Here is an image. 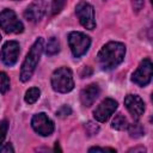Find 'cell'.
<instances>
[{
  "instance_id": "cell-1",
  "label": "cell",
  "mask_w": 153,
  "mask_h": 153,
  "mask_svg": "<svg viewBox=\"0 0 153 153\" xmlns=\"http://www.w3.org/2000/svg\"><path fill=\"white\" fill-rule=\"evenodd\" d=\"M126 45L121 42H109L106 43L97 55V62L104 71H110L116 68L124 60Z\"/></svg>"
},
{
  "instance_id": "cell-2",
  "label": "cell",
  "mask_w": 153,
  "mask_h": 153,
  "mask_svg": "<svg viewBox=\"0 0 153 153\" xmlns=\"http://www.w3.org/2000/svg\"><path fill=\"white\" fill-rule=\"evenodd\" d=\"M43 53V38L42 37H38L35 43L32 44V47L30 48L23 65H22V69H20V80L23 82L30 80V78L32 76L38 62H39V59H41V55Z\"/></svg>"
},
{
  "instance_id": "cell-3",
  "label": "cell",
  "mask_w": 153,
  "mask_h": 153,
  "mask_svg": "<svg viewBox=\"0 0 153 153\" xmlns=\"http://www.w3.org/2000/svg\"><path fill=\"white\" fill-rule=\"evenodd\" d=\"M51 87L60 93H67L74 88L73 73L68 67H60L51 75Z\"/></svg>"
},
{
  "instance_id": "cell-4",
  "label": "cell",
  "mask_w": 153,
  "mask_h": 153,
  "mask_svg": "<svg viewBox=\"0 0 153 153\" xmlns=\"http://www.w3.org/2000/svg\"><path fill=\"white\" fill-rule=\"evenodd\" d=\"M68 44L74 57H80L88 50L91 45V38L79 31H72L68 35Z\"/></svg>"
},
{
  "instance_id": "cell-5",
  "label": "cell",
  "mask_w": 153,
  "mask_h": 153,
  "mask_svg": "<svg viewBox=\"0 0 153 153\" xmlns=\"http://www.w3.org/2000/svg\"><path fill=\"white\" fill-rule=\"evenodd\" d=\"M0 27L6 33H22L24 31L23 23L18 19L14 11L10 8L0 12Z\"/></svg>"
},
{
  "instance_id": "cell-6",
  "label": "cell",
  "mask_w": 153,
  "mask_h": 153,
  "mask_svg": "<svg viewBox=\"0 0 153 153\" xmlns=\"http://www.w3.org/2000/svg\"><path fill=\"white\" fill-rule=\"evenodd\" d=\"M75 14L79 18L80 24L88 30H93L96 27V18H94V8L86 1H80L75 6Z\"/></svg>"
},
{
  "instance_id": "cell-7",
  "label": "cell",
  "mask_w": 153,
  "mask_h": 153,
  "mask_svg": "<svg viewBox=\"0 0 153 153\" xmlns=\"http://www.w3.org/2000/svg\"><path fill=\"white\" fill-rule=\"evenodd\" d=\"M152 74H153V66H152V61L149 59H143L139 67L136 68V71L133 73L131 75V81L134 84H136L137 86H147L151 82L152 79Z\"/></svg>"
},
{
  "instance_id": "cell-8",
  "label": "cell",
  "mask_w": 153,
  "mask_h": 153,
  "mask_svg": "<svg viewBox=\"0 0 153 153\" xmlns=\"http://www.w3.org/2000/svg\"><path fill=\"white\" fill-rule=\"evenodd\" d=\"M31 127L37 134L42 136H49L54 131V122L44 112L33 115L31 120Z\"/></svg>"
},
{
  "instance_id": "cell-9",
  "label": "cell",
  "mask_w": 153,
  "mask_h": 153,
  "mask_svg": "<svg viewBox=\"0 0 153 153\" xmlns=\"http://www.w3.org/2000/svg\"><path fill=\"white\" fill-rule=\"evenodd\" d=\"M117 102L112 98H105L100 104L94 109L93 116L98 122H106L110 116L116 111L117 109Z\"/></svg>"
},
{
  "instance_id": "cell-10",
  "label": "cell",
  "mask_w": 153,
  "mask_h": 153,
  "mask_svg": "<svg viewBox=\"0 0 153 153\" xmlns=\"http://www.w3.org/2000/svg\"><path fill=\"white\" fill-rule=\"evenodd\" d=\"M47 1L45 0H35L32 1L26 10L24 11V17L26 20L31 22V23H37L39 22L43 16L45 14L47 11Z\"/></svg>"
},
{
  "instance_id": "cell-11",
  "label": "cell",
  "mask_w": 153,
  "mask_h": 153,
  "mask_svg": "<svg viewBox=\"0 0 153 153\" xmlns=\"http://www.w3.org/2000/svg\"><path fill=\"white\" fill-rule=\"evenodd\" d=\"M19 43L17 41H7L1 48V60L6 66H13L18 61L20 53Z\"/></svg>"
},
{
  "instance_id": "cell-12",
  "label": "cell",
  "mask_w": 153,
  "mask_h": 153,
  "mask_svg": "<svg viewBox=\"0 0 153 153\" xmlns=\"http://www.w3.org/2000/svg\"><path fill=\"white\" fill-rule=\"evenodd\" d=\"M124 105L135 121H137L145 111V103L137 94H128L124 98Z\"/></svg>"
},
{
  "instance_id": "cell-13",
  "label": "cell",
  "mask_w": 153,
  "mask_h": 153,
  "mask_svg": "<svg viewBox=\"0 0 153 153\" xmlns=\"http://www.w3.org/2000/svg\"><path fill=\"white\" fill-rule=\"evenodd\" d=\"M100 93V87L98 86V84H90L88 86H86L85 88L81 90L80 92V100H81V104L84 106H91L96 99L98 98Z\"/></svg>"
},
{
  "instance_id": "cell-14",
  "label": "cell",
  "mask_w": 153,
  "mask_h": 153,
  "mask_svg": "<svg viewBox=\"0 0 153 153\" xmlns=\"http://www.w3.org/2000/svg\"><path fill=\"white\" fill-rule=\"evenodd\" d=\"M128 126H129V122L124 117V115H122V114L116 115L115 118L112 120V123H111V127L116 130H124L128 128Z\"/></svg>"
},
{
  "instance_id": "cell-15",
  "label": "cell",
  "mask_w": 153,
  "mask_h": 153,
  "mask_svg": "<svg viewBox=\"0 0 153 153\" xmlns=\"http://www.w3.org/2000/svg\"><path fill=\"white\" fill-rule=\"evenodd\" d=\"M60 51V43L57 41L56 37H50L47 42V47H45V53L47 55H55Z\"/></svg>"
},
{
  "instance_id": "cell-16",
  "label": "cell",
  "mask_w": 153,
  "mask_h": 153,
  "mask_svg": "<svg viewBox=\"0 0 153 153\" xmlns=\"http://www.w3.org/2000/svg\"><path fill=\"white\" fill-rule=\"evenodd\" d=\"M39 94H41V91H39L38 87H31V88H29V90L25 92L24 99H25V102H26L27 104H33V103H36L37 99L39 98Z\"/></svg>"
},
{
  "instance_id": "cell-17",
  "label": "cell",
  "mask_w": 153,
  "mask_h": 153,
  "mask_svg": "<svg viewBox=\"0 0 153 153\" xmlns=\"http://www.w3.org/2000/svg\"><path fill=\"white\" fill-rule=\"evenodd\" d=\"M127 129H129V135H130V137H134V139L140 137V136H142V135L145 134V128H143L142 124L139 123V122H135V123H133V124H129Z\"/></svg>"
},
{
  "instance_id": "cell-18",
  "label": "cell",
  "mask_w": 153,
  "mask_h": 153,
  "mask_svg": "<svg viewBox=\"0 0 153 153\" xmlns=\"http://www.w3.org/2000/svg\"><path fill=\"white\" fill-rule=\"evenodd\" d=\"M10 90V78L5 72H0V93H6Z\"/></svg>"
},
{
  "instance_id": "cell-19",
  "label": "cell",
  "mask_w": 153,
  "mask_h": 153,
  "mask_svg": "<svg viewBox=\"0 0 153 153\" xmlns=\"http://www.w3.org/2000/svg\"><path fill=\"white\" fill-rule=\"evenodd\" d=\"M67 0H53L51 1V14H57L62 11V8L65 7Z\"/></svg>"
},
{
  "instance_id": "cell-20",
  "label": "cell",
  "mask_w": 153,
  "mask_h": 153,
  "mask_svg": "<svg viewBox=\"0 0 153 153\" xmlns=\"http://www.w3.org/2000/svg\"><path fill=\"white\" fill-rule=\"evenodd\" d=\"M7 130H8V122L6 120H4V121L0 122V146L2 145V142L6 137Z\"/></svg>"
},
{
  "instance_id": "cell-21",
  "label": "cell",
  "mask_w": 153,
  "mask_h": 153,
  "mask_svg": "<svg viewBox=\"0 0 153 153\" xmlns=\"http://www.w3.org/2000/svg\"><path fill=\"white\" fill-rule=\"evenodd\" d=\"M71 112H72L71 108H69L68 105H63V106H61V108L56 111V115H57V116H60V117H65V116L71 115Z\"/></svg>"
},
{
  "instance_id": "cell-22",
  "label": "cell",
  "mask_w": 153,
  "mask_h": 153,
  "mask_svg": "<svg viewBox=\"0 0 153 153\" xmlns=\"http://www.w3.org/2000/svg\"><path fill=\"white\" fill-rule=\"evenodd\" d=\"M143 2H145V0H131L133 10H134L136 13L140 12V10L143 7Z\"/></svg>"
},
{
  "instance_id": "cell-23",
  "label": "cell",
  "mask_w": 153,
  "mask_h": 153,
  "mask_svg": "<svg viewBox=\"0 0 153 153\" xmlns=\"http://www.w3.org/2000/svg\"><path fill=\"white\" fill-rule=\"evenodd\" d=\"M86 130L88 131L90 135H93V134H96V133L99 130V128H98V126H94V123L88 122V123L86 124Z\"/></svg>"
},
{
  "instance_id": "cell-24",
  "label": "cell",
  "mask_w": 153,
  "mask_h": 153,
  "mask_svg": "<svg viewBox=\"0 0 153 153\" xmlns=\"http://www.w3.org/2000/svg\"><path fill=\"white\" fill-rule=\"evenodd\" d=\"M106 151H110V152H116L115 149L112 148H100V147H92L88 149V152H106Z\"/></svg>"
},
{
  "instance_id": "cell-25",
  "label": "cell",
  "mask_w": 153,
  "mask_h": 153,
  "mask_svg": "<svg viewBox=\"0 0 153 153\" xmlns=\"http://www.w3.org/2000/svg\"><path fill=\"white\" fill-rule=\"evenodd\" d=\"M0 152H14V149H13L11 143H6L4 146L2 145L0 146Z\"/></svg>"
},
{
  "instance_id": "cell-26",
  "label": "cell",
  "mask_w": 153,
  "mask_h": 153,
  "mask_svg": "<svg viewBox=\"0 0 153 153\" xmlns=\"http://www.w3.org/2000/svg\"><path fill=\"white\" fill-rule=\"evenodd\" d=\"M129 152H146V148L145 147H136V148L129 149Z\"/></svg>"
},
{
  "instance_id": "cell-27",
  "label": "cell",
  "mask_w": 153,
  "mask_h": 153,
  "mask_svg": "<svg viewBox=\"0 0 153 153\" xmlns=\"http://www.w3.org/2000/svg\"><path fill=\"white\" fill-rule=\"evenodd\" d=\"M0 41H1V35H0Z\"/></svg>"
}]
</instances>
